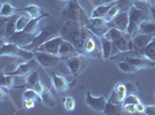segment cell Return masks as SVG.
I'll use <instances>...</instances> for the list:
<instances>
[{
	"label": "cell",
	"mask_w": 155,
	"mask_h": 115,
	"mask_svg": "<svg viewBox=\"0 0 155 115\" xmlns=\"http://www.w3.org/2000/svg\"><path fill=\"white\" fill-rule=\"evenodd\" d=\"M59 35L64 38V40H67L74 45L79 54L84 53V40L89 35V30L86 26H81L78 21L66 20L64 26L59 29Z\"/></svg>",
	"instance_id": "obj_1"
},
{
	"label": "cell",
	"mask_w": 155,
	"mask_h": 115,
	"mask_svg": "<svg viewBox=\"0 0 155 115\" xmlns=\"http://www.w3.org/2000/svg\"><path fill=\"white\" fill-rule=\"evenodd\" d=\"M63 19L65 20H72V21H78L81 26H86L88 19L87 17V14L82 9V7L80 6L79 1L78 0H70L67 6L64 8L63 13H61Z\"/></svg>",
	"instance_id": "obj_2"
},
{
	"label": "cell",
	"mask_w": 155,
	"mask_h": 115,
	"mask_svg": "<svg viewBox=\"0 0 155 115\" xmlns=\"http://www.w3.org/2000/svg\"><path fill=\"white\" fill-rule=\"evenodd\" d=\"M145 20H148L147 9H140L132 5L129 9V26L126 29V33H129L130 36L136 35V32L139 30V26Z\"/></svg>",
	"instance_id": "obj_3"
},
{
	"label": "cell",
	"mask_w": 155,
	"mask_h": 115,
	"mask_svg": "<svg viewBox=\"0 0 155 115\" xmlns=\"http://www.w3.org/2000/svg\"><path fill=\"white\" fill-rule=\"evenodd\" d=\"M0 55L1 57H15V58H21L22 60H31L35 58V53L34 51L27 50L25 47H20L18 45L6 42L2 44L1 48H0Z\"/></svg>",
	"instance_id": "obj_4"
},
{
	"label": "cell",
	"mask_w": 155,
	"mask_h": 115,
	"mask_svg": "<svg viewBox=\"0 0 155 115\" xmlns=\"http://www.w3.org/2000/svg\"><path fill=\"white\" fill-rule=\"evenodd\" d=\"M59 32V29L57 28H53V26H46L44 29H42L41 31L37 32L35 39L32 40V43L30 45H28L26 48L27 50H30V51H35L37 50L39 46L42 44H44L48 39L54 37V35H57Z\"/></svg>",
	"instance_id": "obj_5"
},
{
	"label": "cell",
	"mask_w": 155,
	"mask_h": 115,
	"mask_svg": "<svg viewBox=\"0 0 155 115\" xmlns=\"http://www.w3.org/2000/svg\"><path fill=\"white\" fill-rule=\"evenodd\" d=\"M86 28L89 30V31L96 36V37H103L104 35L107 33V31L110 29L109 22H107L102 17H89L88 22L86 24Z\"/></svg>",
	"instance_id": "obj_6"
},
{
	"label": "cell",
	"mask_w": 155,
	"mask_h": 115,
	"mask_svg": "<svg viewBox=\"0 0 155 115\" xmlns=\"http://www.w3.org/2000/svg\"><path fill=\"white\" fill-rule=\"evenodd\" d=\"M36 35L37 33H30V32H27L25 30H21V31H15L12 36L5 38V40L18 45L20 47H25L26 48L28 45H30L32 43V40L35 39Z\"/></svg>",
	"instance_id": "obj_7"
},
{
	"label": "cell",
	"mask_w": 155,
	"mask_h": 115,
	"mask_svg": "<svg viewBox=\"0 0 155 115\" xmlns=\"http://www.w3.org/2000/svg\"><path fill=\"white\" fill-rule=\"evenodd\" d=\"M34 53H35V59L37 60L38 64L43 66L44 68L54 67L60 64V61L63 60L57 54H51V53H46V52L42 51H34Z\"/></svg>",
	"instance_id": "obj_8"
},
{
	"label": "cell",
	"mask_w": 155,
	"mask_h": 115,
	"mask_svg": "<svg viewBox=\"0 0 155 115\" xmlns=\"http://www.w3.org/2000/svg\"><path fill=\"white\" fill-rule=\"evenodd\" d=\"M65 61H66L67 68L70 69V71H71V74L73 76H77L78 74H79L80 71H82V69L87 66V61H86V59L82 57V54H81V55L75 54V55L68 57Z\"/></svg>",
	"instance_id": "obj_9"
},
{
	"label": "cell",
	"mask_w": 155,
	"mask_h": 115,
	"mask_svg": "<svg viewBox=\"0 0 155 115\" xmlns=\"http://www.w3.org/2000/svg\"><path fill=\"white\" fill-rule=\"evenodd\" d=\"M63 42H64V38L60 35L59 36H54L52 38L48 39L44 44H42L35 51H42V52H46V53H51V54H57L58 55L59 47H60V45H61Z\"/></svg>",
	"instance_id": "obj_10"
},
{
	"label": "cell",
	"mask_w": 155,
	"mask_h": 115,
	"mask_svg": "<svg viewBox=\"0 0 155 115\" xmlns=\"http://www.w3.org/2000/svg\"><path fill=\"white\" fill-rule=\"evenodd\" d=\"M86 104H87V106L91 110L98 112V113H103L104 108H105L107 100H105V98L103 96L94 97L91 95V91H88L87 95H86Z\"/></svg>",
	"instance_id": "obj_11"
},
{
	"label": "cell",
	"mask_w": 155,
	"mask_h": 115,
	"mask_svg": "<svg viewBox=\"0 0 155 115\" xmlns=\"http://www.w3.org/2000/svg\"><path fill=\"white\" fill-rule=\"evenodd\" d=\"M82 54H88L93 58H102V51L101 48L98 50L96 47V36H94L91 31L88 37L86 38L84 44V53Z\"/></svg>",
	"instance_id": "obj_12"
},
{
	"label": "cell",
	"mask_w": 155,
	"mask_h": 115,
	"mask_svg": "<svg viewBox=\"0 0 155 115\" xmlns=\"http://www.w3.org/2000/svg\"><path fill=\"white\" fill-rule=\"evenodd\" d=\"M110 28L118 29L119 31L126 32L129 26V11H120L114 19L109 22Z\"/></svg>",
	"instance_id": "obj_13"
},
{
	"label": "cell",
	"mask_w": 155,
	"mask_h": 115,
	"mask_svg": "<svg viewBox=\"0 0 155 115\" xmlns=\"http://www.w3.org/2000/svg\"><path fill=\"white\" fill-rule=\"evenodd\" d=\"M37 66H38V62H37V60L34 58V59L28 60V61L23 62V64H18L16 69H15L11 75H12V76H25L27 74L31 73L32 70H35Z\"/></svg>",
	"instance_id": "obj_14"
},
{
	"label": "cell",
	"mask_w": 155,
	"mask_h": 115,
	"mask_svg": "<svg viewBox=\"0 0 155 115\" xmlns=\"http://www.w3.org/2000/svg\"><path fill=\"white\" fill-rule=\"evenodd\" d=\"M124 60L129 61L133 64L134 67H137L138 69H142V68H154L155 67V61L153 60H149V59H143V58L139 57H133V55H129V57H125Z\"/></svg>",
	"instance_id": "obj_15"
},
{
	"label": "cell",
	"mask_w": 155,
	"mask_h": 115,
	"mask_svg": "<svg viewBox=\"0 0 155 115\" xmlns=\"http://www.w3.org/2000/svg\"><path fill=\"white\" fill-rule=\"evenodd\" d=\"M152 36L149 35H146V33H139V35H136L133 38H132V42H133V50L140 52V53H143V50L145 47L147 46L149 42L152 40Z\"/></svg>",
	"instance_id": "obj_16"
},
{
	"label": "cell",
	"mask_w": 155,
	"mask_h": 115,
	"mask_svg": "<svg viewBox=\"0 0 155 115\" xmlns=\"http://www.w3.org/2000/svg\"><path fill=\"white\" fill-rule=\"evenodd\" d=\"M78 54V51L77 48H75V46L70 43V42H67V40H64L61 45H60V47H59V52H58V55L63 60H66L68 57H72V55H75Z\"/></svg>",
	"instance_id": "obj_17"
},
{
	"label": "cell",
	"mask_w": 155,
	"mask_h": 115,
	"mask_svg": "<svg viewBox=\"0 0 155 115\" xmlns=\"http://www.w3.org/2000/svg\"><path fill=\"white\" fill-rule=\"evenodd\" d=\"M52 84H53V88L58 92H65L70 88L68 81L65 77L60 76L56 73H52Z\"/></svg>",
	"instance_id": "obj_18"
},
{
	"label": "cell",
	"mask_w": 155,
	"mask_h": 115,
	"mask_svg": "<svg viewBox=\"0 0 155 115\" xmlns=\"http://www.w3.org/2000/svg\"><path fill=\"white\" fill-rule=\"evenodd\" d=\"M100 43H101V51H102V58L108 60L112 57V42L110 39L105 38V37H101L100 38Z\"/></svg>",
	"instance_id": "obj_19"
},
{
	"label": "cell",
	"mask_w": 155,
	"mask_h": 115,
	"mask_svg": "<svg viewBox=\"0 0 155 115\" xmlns=\"http://www.w3.org/2000/svg\"><path fill=\"white\" fill-rule=\"evenodd\" d=\"M49 16H50L49 14H42V15L37 16V17H31V19L29 20L28 24H27L26 28H25L23 30L27 32H30V33H37V32H38L37 29H38L39 21H42L44 17H49Z\"/></svg>",
	"instance_id": "obj_20"
},
{
	"label": "cell",
	"mask_w": 155,
	"mask_h": 115,
	"mask_svg": "<svg viewBox=\"0 0 155 115\" xmlns=\"http://www.w3.org/2000/svg\"><path fill=\"white\" fill-rule=\"evenodd\" d=\"M41 100H42V102L44 105H46L50 108H54L56 105H57V101H56L54 97H53L51 91L48 89V88H44V90L42 91V93H41Z\"/></svg>",
	"instance_id": "obj_21"
},
{
	"label": "cell",
	"mask_w": 155,
	"mask_h": 115,
	"mask_svg": "<svg viewBox=\"0 0 155 115\" xmlns=\"http://www.w3.org/2000/svg\"><path fill=\"white\" fill-rule=\"evenodd\" d=\"M18 12H21V8H15V7L12 6L9 2L1 4V12H0V16L11 17V16L15 15Z\"/></svg>",
	"instance_id": "obj_22"
},
{
	"label": "cell",
	"mask_w": 155,
	"mask_h": 115,
	"mask_svg": "<svg viewBox=\"0 0 155 115\" xmlns=\"http://www.w3.org/2000/svg\"><path fill=\"white\" fill-rule=\"evenodd\" d=\"M139 30L142 33L149 35L152 37L155 36V22H149L148 20H145L143 22H141V24L139 26Z\"/></svg>",
	"instance_id": "obj_23"
},
{
	"label": "cell",
	"mask_w": 155,
	"mask_h": 115,
	"mask_svg": "<svg viewBox=\"0 0 155 115\" xmlns=\"http://www.w3.org/2000/svg\"><path fill=\"white\" fill-rule=\"evenodd\" d=\"M21 11H25L30 17H37V16L43 14L42 8L38 7L37 5H28V6H26V7H22Z\"/></svg>",
	"instance_id": "obj_24"
},
{
	"label": "cell",
	"mask_w": 155,
	"mask_h": 115,
	"mask_svg": "<svg viewBox=\"0 0 155 115\" xmlns=\"http://www.w3.org/2000/svg\"><path fill=\"white\" fill-rule=\"evenodd\" d=\"M18 17H19V15H13V16L9 17V20H8V22H7L6 24V35H5V38L12 36L14 32L16 31V20H18Z\"/></svg>",
	"instance_id": "obj_25"
},
{
	"label": "cell",
	"mask_w": 155,
	"mask_h": 115,
	"mask_svg": "<svg viewBox=\"0 0 155 115\" xmlns=\"http://www.w3.org/2000/svg\"><path fill=\"white\" fill-rule=\"evenodd\" d=\"M120 11H122V7H120V5H119V1L114 2V4H112V6L110 7V9L108 11L107 15L104 16V20H105L107 22H110V21L114 19V17H115V16H116L117 14L119 13Z\"/></svg>",
	"instance_id": "obj_26"
},
{
	"label": "cell",
	"mask_w": 155,
	"mask_h": 115,
	"mask_svg": "<svg viewBox=\"0 0 155 115\" xmlns=\"http://www.w3.org/2000/svg\"><path fill=\"white\" fill-rule=\"evenodd\" d=\"M143 54H145V57L147 58V59L155 61V36L152 38V40L149 42L148 44H147V46L145 47Z\"/></svg>",
	"instance_id": "obj_27"
},
{
	"label": "cell",
	"mask_w": 155,
	"mask_h": 115,
	"mask_svg": "<svg viewBox=\"0 0 155 115\" xmlns=\"http://www.w3.org/2000/svg\"><path fill=\"white\" fill-rule=\"evenodd\" d=\"M112 4H114V2H112ZM112 4H110V5H101V6L96 7V8L93 11L91 17H102V19H104V16L107 15L108 11L110 9V7L112 6Z\"/></svg>",
	"instance_id": "obj_28"
},
{
	"label": "cell",
	"mask_w": 155,
	"mask_h": 115,
	"mask_svg": "<svg viewBox=\"0 0 155 115\" xmlns=\"http://www.w3.org/2000/svg\"><path fill=\"white\" fill-rule=\"evenodd\" d=\"M118 67H119V69L124 73H127V74H133V73H137L138 71V68L134 67L133 64L129 62V61H126V60H122V61H118Z\"/></svg>",
	"instance_id": "obj_29"
},
{
	"label": "cell",
	"mask_w": 155,
	"mask_h": 115,
	"mask_svg": "<svg viewBox=\"0 0 155 115\" xmlns=\"http://www.w3.org/2000/svg\"><path fill=\"white\" fill-rule=\"evenodd\" d=\"M0 86H5L8 89L14 88V76L0 73Z\"/></svg>",
	"instance_id": "obj_30"
},
{
	"label": "cell",
	"mask_w": 155,
	"mask_h": 115,
	"mask_svg": "<svg viewBox=\"0 0 155 115\" xmlns=\"http://www.w3.org/2000/svg\"><path fill=\"white\" fill-rule=\"evenodd\" d=\"M120 113V105L112 104V102L107 101L105 104V108L103 110V114H119Z\"/></svg>",
	"instance_id": "obj_31"
},
{
	"label": "cell",
	"mask_w": 155,
	"mask_h": 115,
	"mask_svg": "<svg viewBox=\"0 0 155 115\" xmlns=\"http://www.w3.org/2000/svg\"><path fill=\"white\" fill-rule=\"evenodd\" d=\"M39 81V75L37 71H32L30 73V75L27 77L26 79V85H27V89H32L34 85L37 83Z\"/></svg>",
	"instance_id": "obj_32"
},
{
	"label": "cell",
	"mask_w": 155,
	"mask_h": 115,
	"mask_svg": "<svg viewBox=\"0 0 155 115\" xmlns=\"http://www.w3.org/2000/svg\"><path fill=\"white\" fill-rule=\"evenodd\" d=\"M31 19L29 15H21L18 20H16V31H21V30H23L26 26L28 24V22H29V20Z\"/></svg>",
	"instance_id": "obj_33"
},
{
	"label": "cell",
	"mask_w": 155,
	"mask_h": 115,
	"mask_svg": "<svg viewBox=\"0 0 155 115\" xmlns=\"http://www.w3.org/2000/svg\"><path fill=\"white\" fill-rule=\"evenodd\" d=\"M115 92H116L117 97H118V99H119V101L123 102V100L125 99V97H126V88H125V84H117L116 88H115Z\"/></svg>",
	"instance_id": "obj_34"
},
{
	"label": "cell",
	"mask_w": 155,
	"mask_h": 115,
	"mask_svg": "<svg viewBox=\"0 0 155 115\" xmlns=\"http://www.w3.org/2000/svg\"><path fill=\"white\" fill-rule=\"evenodd\" d=\"M23 98L25 99H34L36 101H42L41 100V95H38L34 89H28L23 92Z\"/></svg>",
	"instance_id": "obj_35"
},
{
	"label": "cell",
	"mask_w": 155,
	"mask_h": 115,
	"mask_svg": "<svg viewBox=\"0 0 155 115\" xmlns=\"http://www.w3.org/2000/svg\"><path fill=\"white\" fill-rule=\"evenodd\" d=\"M63 102H64V107L66 110H68V112L74 110V108H75V100H74V98H72V97H65Z\"/></svg>",
	"instance_id": "obj_36"
},
{
	"label": "cell",
	"mask_w": 155,
	"mask_h": 115,
	"mask_svg": "<svg viewBox=\"0 0 155 115\" xmlns=\"http://www.w3.org/2000/svg\"><path fill=\"white\" fill-rule=\"evenodd\" d=\"M9 17L6 16H0V39L5 38V35H6V24L8 22Z\"/></svg>",
	"instance_id": "obj_37"
},
{
	"label": "cell",
	"mask_w": 155,
	"mask_h": 115,
	"mask_svg": "<svg viewBox=\"0 0 155 115\" xmlns=\"http://www.w3.org/2000/svg\"><path fill=\"white\" fill-rule=\"evenodd\" d=\"M139 101H140V100H139L138 96H136V95H126L125 99H124L123 102H122V105H127V104H133V105H136V104H138Z\"/></svg>",
	"instance_id": "obj_38"
},
{
	"label": "cell",
	"mask_w": 155,
	"mask_h": 115,
	"mask_svg": "<svg viewBox=\"0 0 155 115\" xmlns=\"http://www.w3.org/2000/svg\"><path fill=\"white\" fill-rule=\"evenodd\" d=\"M125 88H126V93L127 95H136L137 86L134 83H126L125 84Z\"/></svg>",
	"instance_id": "obj_39"
},
{
	"label": "cell",
	"mask_w": 155,
	"mask_h": 115,
	"mask_svg": "<svg viewBox=\"0 0 155 115\" xmlns=\"http://www.w3.org/2000/svg\"><path fill=\"white\" fill-rule=\"evenodd\" d=\"M35 105H36V100H34V99H25L23 100V106L26 109L35 108Z\"/></svg>",
	"instance_id": "obj_40"
},
{
	"label": "cell",
	"mask_w": 155,
	"mask_h": 115,
	"mask_svg": "<svg viewBox=\"0 0 155 115\" xmlns=\"http://www.w3.org/2000/svg\"><path fill=\"white\" fill-rule=\"evenodd\" d=\"M123 108H124V110H125L126 113H129V114H133V113H136V105H133V104L123 105Z\"/></svg>",
	"instance_id": "obj_41"
},
{
	"label": "cell",
	"mask_w": 155,
	"mask_h": 115,
	"mask_svg": "<svg viewBox=\"0 0 155 115\" xmlns=\"http://www.w3.org/2000/svg\"><path fill=\"white\" fill-rule=\"evenodd\" d=\"M108 101L112 102V104H117V105H120V104H122V102L119 101V99H118V97H117L116 92H115V90L111 92V95H110L109 99H108Z\"/></svg>",
	"instance_id": "obj_42"
},
{
	"label": "cell",
	"mask_w": 155,
	"mask_h": 115,
	"mask_svg": "<svg viewBox=\"0 0 155 115\" xmlns=\"http://www.w3.org/2000/svg\"><path fill=\"white\" fill-rule=\"evenodd\" d=\"M44 88H45V86L43 85V83H42L41 81H38L37 83L34 85V88H32V89L35 90V91H36V92H37L38 95H41V93H42V91L44 90Z\"/></svg>",
	"instance_id": "obj_43"
},
{
	"label": "cell",
	"mask_w": 155,
	"mask_h": 115,
	"mask_svg": "<svg viewBox=\"0 0 155 115\" xmlns=\"http://www.w3.org/2000/svg\"><path fill=\"white\" fill-rule=\"evenodd\" d=\"M145 108H146V106L140 101L136 104V113H145Z\"/></svg>",
	"instance_id": "obj_44"
},
{
	"label": "cell",
	"mask_w": 155,
	"mask_h": 115,
	"mask_svg": "<svg viewBox=\"0 0 155 115\" xmlns=\"http://www.w3.org/2000/svg\"><path fill=\"white\" fill-rule=\"evenodd\" d=\"M145 114L155 115V106H147V107L145 108Z\"/></svg>",
	"instance_id": "obj_45"
},
{
	"label": "cell",
	"mask_w": 155,
	"mask_h": 115,
	"mask_svg": "<svg viewBox=\"0 0 155 115\" xmlns=\"http://www.w3.org/2000/svg\"><path fill=\"white\" fill-rule=\"evenodd\" d=\"M6 96H7V93L1 89V86H0V101L5 100V99H6Z\"/></svg>",
	"instance_id": "obj_46"
},
{
	"label": "cell",
	"mask_w": 155,
	"mask_h": 115,
	"mask_svg": "<svg viewBox=\"0 0 155 115\" xmlns=\"http://www.w3.org/2000/svg\"><path fill=\"white\" fill-rule=\"evenodd\" d=\"M103 2H105V4H112V2H116V1H118V0H102Z\"/></svg>",
	"instance_id": "obj_47"
},
{
	"label": "cell",
	"mask_w": 155,
	"mask_h": 115,
	"mask_svg": "<svg viewBox=\"0 0 155 115\" xmlns=\"http://www.w3.org/2000/svg\"><path fill=\"white\" fill-rule=\"evenodd\" d=\"M5 43V38L0 39V48H1V46H2V44Z\"/></svg>",
	"instance_id": "obj_48"
},
{
	"label": "cell",
	"mask_w": 155,
	"mask_h": 115,
	"mask_svg": "<svg viewBox=\"0 0 155 115\" xmlns=\"http://www.w3.org/2000/svg\"><path fill=\"white\" fill-rule=\"evenodd\" d=\"M137 2H147V0H134Z\"/></svg>",
	"instance_id": "obj_49"
},
{
	"label": "cell",
	"mask_w": 155,
	"mask_h": 115,
	"mask_svg": "<svg viewBox=\"0 0 155 115\" xmlns=\"http://www.w3.org/2000/svg\"><path fill=\"white\" fill-rule=\"evenodd\" d=\"M9 0H0V4H5V2H8Z\"/></svg>",
	"instance_id": "obj_50"
},
{
	"label": "cell",
	"mask_w": 155,
	"mask_h": 115,
	"mask_svg": "<svg viewBox=\"0 0 155 115\" xmlns=\"http://www.w3.org/2000/svg\"><path fill=\"white\" fill-rule=\"evenodd\" d=\"M0 12H1V4H0Z\"/></svg>",
	"instance_id": "obj_51"
},
{
	"label": "cell",
	"mask_w": 155,
	"mask_h": 115,
	"mask_svg": "<svg viewBox=\"0 0 155 115\" xmlns=\"http://www.w3.org/2000/svg\"><path fill=\"white\" fill-rule=\"evenodd\" d=\"M63 1H70V0H63Z\"/></svg>",
	"instance_id": "obj_52"
}]
</instances>
